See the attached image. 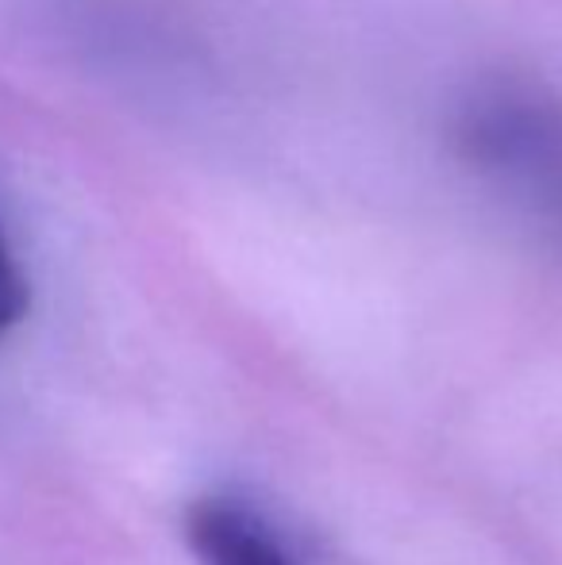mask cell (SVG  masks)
Here are the masks:
<instances>
[{
  "mask_svg": "<svg viewBox=\"0 0 562 565\" xmlns=\"http://www.w3.org/2000/svg\"><path fill=\"white\" fill-rule=\"evenodd\" d=\"M185 543L197 565H293L278 539L227 500H197L189 508Z\"/></svg>",
  "mask_w": 562,
  "mask_h": 565,
  "instance_id": "1",
  "label": "cell"
},
{
  "mask_svg": "<svg viewBox=\"0 0 562 565\" xmlns=\"http://www.w3.org/2000/svg\"><path fill=\"white\" fill-rule=\"evenodd\" d=\"M31 312V281L0 227V339H8Z\"/></svg>",
  "mask_w": 562,
  "mask_h": 565,
  "instance_id": "2",
  "label": "cell"
}]
</instances>
